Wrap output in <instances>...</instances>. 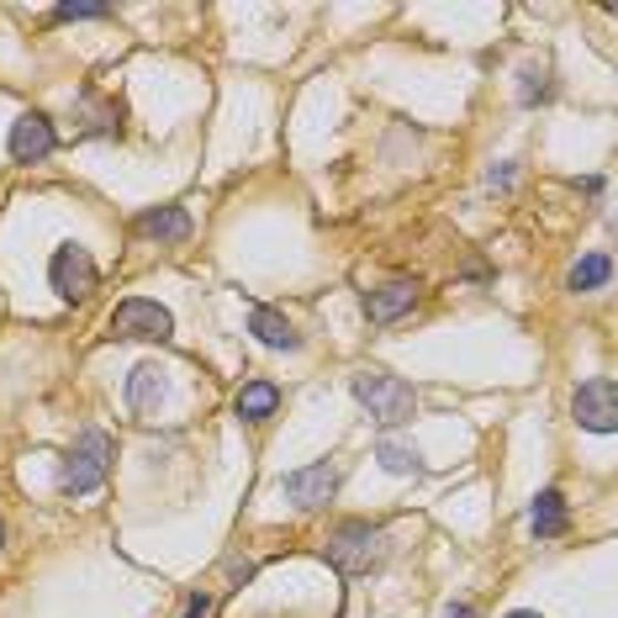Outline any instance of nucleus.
<instances>
[{
    "mask_svg": "<svg viewBox=\"0 0 618 618\" xmlns=\"http://www.w3.org/2000/svg\"><path fill=\"white\" fill-rule=\"evenodd\" d=\"M323 555L333 561V570H344V576H365V570H380L386 561V528L370 519H344L328 528V540H323Z\"/></svg>",
    "mask_w": 618,
    "mask_h": 618,
    "instance_id": "3",
    "label": "nucleus"
},
{
    "mask_svg": "<svg viewBox=\"0 0 618 618\" xmlns=\"http://www.w3.org/2000/svg\"><path fill=\"white\" fill-rule=\"evenodd\" d=\"M207 614H212V597H207V593H190L186 597V614H180V618H207Z\"/></svg>",
    "mask_w": 618,
    "mask_h": 618,
    "instance_id": "22",
    "label": "nucleus"
},
{
    "mask_svg": "<svg viewBox=\"0 0 618 618\" xmlns=\"http://www.w3.org/2000/svg\"><path fill=\"white\" fill-rule=\"evenodd\" d=\"M133 233L148 238V243H186L190 238V212L186 207H143L138 217H133Z\"/></svg>",
    "mask_w": 618,
    "mask_h": 618,
    "instance_id": "10",
    "label": "nucleus"
},
{
    "mask_svg": "<svg viewBox=\"0 0 618 618\" xmlns=\"http://www.w3.org/2000/svg\"><path fill=\"white\" fill-rule=\"evenodd\" d=\"M53 148H59V127H53V117H43V112H22V117L11 122V138H6L11 165H43Z\"/></svg>",
    "mask_w": 618,
    "mask_h": 618,
    "instance_id": "8",
    "label": "nucleus"
},
{
    "mask_svg": "<svg viewBox=\"0 0 618 618\" xmlns=\"http://www.w3.org/2000/svg\"><path fill=\"white\" fill-rule=\"evenodd\" d=\"M48 285L59 291V302L70 307H85L95 291H101V264L85 243H59L53 260H48Z\"/></svg>",
    "mask_w": 618,
    "mask_h": 618,
    "instance_id": "4",
    "label": "nucleus"
},
{
    "mask_svg": "<svg viewBox=\"0 0 618 618\" xmlns=\"http://www.w3.org/2000/svg\"><path fill=\"white\" fill-rule=\"evenodd\" d=\"M101 17H112V6H101V0H70V6H53V22H101Z\"/></svg>",
    "mask_w": 618,
    "mask_h": 618,
    "instance_id": "19",
    "label": "nucleus"
},
{
    "mask_svg": "<svg viewBox=\"0 0 618 618\" xmlns=\"http://www.w3.org/2000/svg\"><path fill=\"white\" fill-rule=\"evenodd\" d=\"M555 101V74L545 64H523L519 74V106H549Z\"/></svg>",
    "mask_w": 618,
    "mask_h": 618,
    "instance_id": "17",
    "label": "nucleus"
},
{
    "mask_svg": "<svg viewBox=\"0 0 618 618\" xmlns=\"http://www.w3.org/2000/svg\"><path fill=\"white\" fill-rule=\"evenodd\" d=\"M439 618H481V608L460 597V603H444V608H439Z\"/></svg>",
    "mask_w": 618,
    "mask_h": 618,
    "instance_id": "23",
    "label": "nucleus"
},
{
    "mask_svg": "<svg viewBox=\"0 0 618 618\" xmlns=\"http://www.w3.org/2000/svg\"><path fill=\"white\" fill-rule=\"evenodd\" d=\"M502 618H545V614H528V608H513V614H502Z\"/></svg>",
    "mask_w": 618,
    "mask_h": 618,
    "instance_id": "25",
    "label": "nucleus"
},
{
    "mask_svg": "<svg viewBox=\"0 0 618 618\" xmlns=\"http://www.w3.org/2000/svg\"><path fill=\"white\" fill-rule=\"evenodd\" d=\"M566 528H570L566 492H561V486H545L540 497L528 502V534H534V540H561Z\"/></svg>",
    "mask_w": 618,
    "mask_h": 618,
    "instance_id": "12",
    "label": "nucleus"
},
{
    "mask_svg": "<svg viewBox=\"0 0 618 618\" xmlns=\"http://www.w3.org/2000/svg\"><path fill=\"white\" fill-rule=\"evenodd\" d=\"M376 460H380V471H391V475H423V454L412 450V444H402L397 433H380L376 439Z\"/></svg>",
    "mask_w": 618,
    "mask_h": 618,
    "instance_id": "16",
    "label": "nucleus"
},
{
    "mask_svg": "<svg viewBox=\"0 0 618 618\" xmlns=\"http://www.w3.org/2000/svg\"><path fill=\"white\" fill-rule=\"evenodd\" d=\"M603 186H608L603 175H593V180H576V190H587V196H603Z\"/></svg>",
    "mask_w": 618,
    "mask_h": 618,
    "instance_id": "24",
    "label": "nucleus"
},
{
    "mask_svg": "<svg viewBox=\"0 0 618 618\" xmlns=\"http://www.w3.org/2000/svg\"><path fill=\"white\" fill-rule=\"evenodd\" d=\"M570 418H576V428H587V433H614V423H618V386H614V376L582 380V386L570 391Z\"/></svg>",
    "mask_w": 618,
    "mask_h": 618,
    "instance_id": "7",
    "label": "nucleus"
},
{
    "mask_svg": "<svg viewBox=\"0 0 618 618\" xmlns=\"http://www.w3.org/2000/svg\"><path fill=\"white\" fill-rule=\"evenodd\" d=\"M106 333L112 338H138V344H169L175 338V317L159 302H148V296H127L106 317Z\"/></svg>",
    "mask_w": 618,
    "mask_h": 618,
    "instance_id": "5",
    "label": "nucleus"
},
{
    "mask_svg": "<svg viewBox=\"0 0 618 618\" xmlns=\"http://www.w3.org/2000/svg\"><path fill=\"white\" fill-rule=\"evenodd\" d=\"M349 391H355V402L370 412V423L376 428H402L407 418L418 412V391H412L402 376L376 370V365L355 370V376H349Z\"/></svg>",
    "mask_w": 618,
    "mask_h": 618,
    "instance_id": "2",
    "label": "nucleus"
},
{
    "mask_svg": "<svg viewBox=\"0 0 618 618\" xmlns=\"http://www.w3.org/2000/svg\"><path fill=\"white\" fill-rule=\"evenodd\" d=\"M0 549H6V519H0Z\"/></svg>",
    "mask_w": 618,
    "mask_h": 618,
    "instance_id": "26",
    "label": "nucleus"
},
{
    "mask_svg": "<svg viewBox=\"0 0 618 618\" xmlns=\"http://www.w3.org/2000/svg\"><path fill=\"white\" fill-rule=\"evenodd\" d=\"M608 281H614V260H608V249H593V254H582V260L566 270V291H570V296L603 291Z\"/></svg>",
    "mask_w": 618,
    "mask_h": 618,
    "instance_id": "15",
    "label": "nucleus"
},
{
    "mask_svg": "<svg viewBox=\"0 0 618 618\" xmlns=\"http://www.w3.org/2000/svg\"><path fill=\"white\" fill-rule=\"evenodd\" d=\"M154 402H159V370H154V365H138V370L127 376V407H133L138 418H148Z\"/></svg>",
    "mask_w": 618,
    "mask_h": 618,
    "instance_id": "18",
    "label": "nucleus"
},
{
    "mask_svg": "<svg viewBox=\"0 0 618 618\" xmlns=\"http://www.w3.org/2000/svg\"><path fill=\"white\" fill-rule=\"evenodd\" d=\"M423 302V285L407 281V275H397V281L376 285V291H365V317L376 323V328H386V323H397V317H407V312Z\"/></svg>",
    "mask_w": 618,
    "mask_h": 618,
    "instance_id": "9",
    "label": "nucleus"
},
{
    "mask_svg": "<svg viewBox=\"0 0 618 618\" xmlns=\"http://www.w3.org/2000/svg\"><path fill=\"white\" fill-rule=\"evenodd\" d=\"M233 412L243 418V423H270V418L281 412V386H275V380H264V376L243 380V386H238V397H233Z\"/></svg>",
    "mask_w": 618,
    "mask_h": 618,
    "instance_id": "13",
    "label": "nucleus"
},
{
    "mask_svg": "<svg viewBox=\"0 0 618 618\" xmlns=\"http://www.w3.org/2000/svg\"><path fill=\"white\" fill-rule=\"evenodd\" d=\"M112 460H117L112 433L85 423L74 433V444L64 450V460H59V492H64V497H91V492H101L106 475H112Z\"/></svg>",
    "mask_w": 618,
    "mask_h": 618,
    "instance_id": "1",
    "label": "nucleus"
},
{
    "mask_svg": "<svg viewBox=\"0 0 618 618\" xmlns=\"http://www.w3.org/2000/svg\"><path fill=\"white\" fill-rule=\"evenodd\" d=\"M486 186H492V190H513V186H519V165H513V159L492 165V169H486Z\"/></svg>",
    "mask_w": 618,
    "mask_h": 618,
    "instance_id": "20",
    "label": "nucleus"
},
{
    "mask_svg": "<svg viewBox=\"0 0 618 618\" xmlns=\"http://www.w3.org/2000/svg\"><path fill=\"white\" fill-rule=\"evenodd\" d=\"M228 582H233V587H243V582H254V561H243V555H233V561H228Z\"/></svg>",
    "mask_w": 618,
    "mask_h": 618,
    "instance_id": "21",
    "label": "nucleus"
},
{
    "mask_svg": "<svg viewBox=\"0 0 618 618\" xmlns=\"http://www.w3.org/2000/svg\"><path fill=\"white\" fill-rule=\"evenodd\" d=\"M338 481H344V465L338 460H312L302 471H291L281 481L285 502L296 507V513H317V507H328L333 492H338Z\"/></svg>",
    "mask_w": 618,
    "mask_h": 618,
    "instance_id": "6",
    "label": "nucleus"
},
{
    "mask_svg": "<svg viewBox=\"0 0 618 618\" xmlns=\"http://www.w3.org/2000/svg\"><path fill=\"white\" fill-rule=\"evenodd\" d=\"M122 122L117 106H106L95 91H80V112H74V138H117Z\"/></svg>",
    "mask_w": 618,
    "mask_h": 618,
    "instance_id": "14",
    "label": "nucleus"
},
{
    "mask_svg": "<svg viewBox=\"0 0 618 618\" xmlns=\"http://www.w3.org/2000/svg\"><path fill=\"white\" fill-rule=\"evenodd\" d=\"M249 333H254V344H264V349H275V355H296L307 338L296 333V323L285 317V312L275 307H254L249 312Z\"/></svg>",
    "mask_w": 618,
    "mask_h": 618,
    "instance_id": "11",
    "label": "nucleus"
}]
</instances>
